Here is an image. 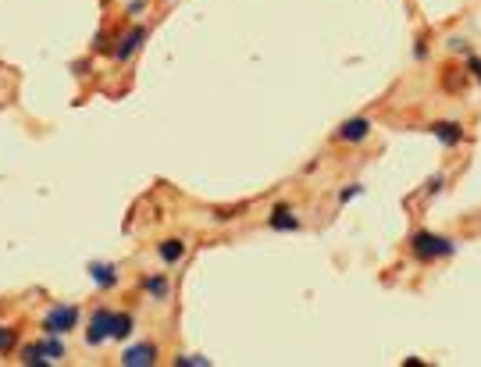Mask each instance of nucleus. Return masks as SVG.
Instances as JSON below:
<instances>
[{"label":"nucleus","instance_id":"17","mask_svg":"<svg viewBox=\"0 0 481 367\" xmlns=\"http://www.w3.org/2000/svg\"><path fill=\"white\" fill-rule=\"evenodd\" d=\"M467 68H470V72L477 75V82H481V58H470V61H467Z\"/></svg>","mask_w":481,"mask_h":367},{"label":"nucleus","instance_id":"13","mask_svg":"<svg viewBox=\"0 0 481 367\" xmlns=\"http://www.w3.org/2000/svg\"><path fill=\"white\" fill-rule=\"evenodd\" d=\"M22 363H29V367H36V363H46V353H43V346H25V349H22Z\"/></svg>","mask_w":481,"mask_h":367},{"label":"nucleus","instance_id":"7","mask_svg":"<svg viewBox=\"0 0 481 367\" xmlns=\"http://www.w3.org/2000/svg\"><path fill=\"white\" fill-rule=\"evenodd\" d=\"M271 228H278V232H296V228H300V218H293L289 207H278V211L271 214Z\"/></svg>","mask_w":481,"mask_h":367},{"label":"nucleus","instance_id":"6","mask_svg":"<svg viewBox=\"0 0 481 367\" xmlns=\"http://www.w3.org/2000/svg\"><path fill=\"white\" fill-rule=\"evenodd\" d=\"M367 132H371V122H367V118H349V122L339 129V139H342V143H360V139H367Z\"/></svg>","mask_w":481,"mask_h":367},{"label":"nucleus","instance_id":"2","mask_svg":"<svg viewBox=\"0 0 481 367\" xmlns=\"http://www.w3.org/2000/svg\"><path fill=\"white\" fill-rule=\"evenodd\" d=\"M79 325V310L75 307H53L46 318H43V332L46 335H65Z\"/></svg>","mask_w":481,"mask_h":367},{"label":"nucleus","instance_id":"10","mask_svg":"<svg viewBox=\"0 0 481 367\" xmlns=\"http://www.w3.org/2000/svg\"><path fill=\"white\" fill-rule=\"evenodd\" d=\"M182 253H186V243H179V239L160 243V257H165L168 264H175V260H182Z\"/></svg>","mask_w":481,"mask_h":367},{"label":"nucleus","instance_id":"5","mask_svg":"<svg viewBox=\"0 0 481 367\" xmlns=\"http://www.w3.org/2000/svg\"><path fill=\"white\" fill-rule=\"evenodd\" d=\"M143 39H146V29H143V25H136L132 32H125V36L118 39V46H115V58H118V61H129V58L136 54V50H139V43H143Z\"/></svg>","mask_w":481,"mask_h":367},{"label":"nucleus","instance_id":"14","mask_svg":"<svg viewBox=\"0 0 481 367\" xmlns=\"http://www.w3.org/2000/svg\"><path fill=\"white\" fill-rule=\"evenodd\" d=\"M15 339H18V332H15V328H4V325H0V353L15 349Z\"/></svg>","mask_w":481,"mask_h":367},{"label":"nucleus","instance_id":"12","mask_svg":"<svg viewBox=\"0 0 481 367\" xmlns=\"http://www.w3.org/2000/svg\"><path fill=\"white\" fill-rule=\"evenodd\" d=\"M143 289H146L150 296H157V300H160V296H168V278H160V275H150V278L143 282Z\"/></svg>","mask_w":481,"mask_h":367},{"label":"nucleus","instance_id":"8","mask_svg":"<svg viewBox=\"0 0 481 367\" xmlns=\"http://www.w3.org/2000/svg\"><path fill=\"white\" fill-rule=\"evenodd\" d=\"M432 132H435V136H439L442 143H449V146L463 139V129H460L456 122H439V125H432Z\"/></svg>","mask_w":481,"mask_h":367},{"label":"nucleus","instance_id":"3","mask_svg":"<svg viewBox=\"0 0 481 367\" xmlns=\"http://www.w3.org/2000/svg\"><path fill=\"white\" fill-rule=\"evenodd\" d=\"M111 321H115L111 310H96L93 321H89V332H86V342H89V346L107 342V339H111Z\"/></svg>","mask_w":481,"mask_h":367},{"label":"nucleus","instance_id":"9","mask_svg":"<svg viewBox=\"0 0 481 367\" xmlns=\"http://www.w3.org/2000/svg\"><path fill=\"white\" fill-rule=\"evenodd\" d=\"M89 275H93V282H96L100 289H111V285L118 282V275H115V268H111V264H93V268H89Z\"/></svg>","mask_w":481,"mask_h":367},{"label":"nucleus","instance_id":"16","mask_svg":"<svg viewBox=\"0 0 481 367\" xmlns=\"http://www.w3.org/2000/svg\"><path fill=\"white\" fill-rule=\"evenodd\" d=\"M353 196H360V186H349V189H342V196H339V200H342V203H349Z\"/></svg>","mask_w":481,"mask_h":367},{"label":"nucleus","instance_id":"11","mask_svg":"<svg viewBox=\"0 0 481 367\" xmlns=\"http://www.w3.org/2000/svg\"><path fill=\"white\" fill-rule=\"evenodd\" d=\"M132 332V318L129 314H115V321H111V339H125Z\"/></svg>","mask_w":481,"mask_h":367},{"label":"nucleus","instance_id":"15","mask_svg":"<svg viewBox=\"0 0 481 367\" xmlns=\"http://www.w3.org/2000/svg\"><path fill=\"white\" fill-rule=\"evenodd\" d=\"M43 353H46V360H61V356H65V346H61L58 339H46V342H43Z\"/></svg>","mask_w":481,"mask_h":367},{"label":"nucleus","instance_id":"1","mask_svg":"<svg viewBox=\"0 0 481 367\" xmlns=\"http://www.w3.org/2000/svg\"><path fill=\"white\" fill-rule=\"evenodd\" d=\"M410 250H413V257H421V260H439V257H449V253H453V243L442 239V236H432V232H417V236L410 239Z\"/></svg>","mask_w":481,"mask_h":367},{"label":"nucleus","instance_id":"4","mask_svg":"<svg viewBox=\"0 0 481 367\" xmlns=\"http://www.w3.org/2000/svg\"><path fill=\"white\" fill-rule=\"evenodd\" d=\"M153 360H157V346H150V342L129 346V349L122 353V363H125V367H150Z\"/></svg>","mask_w":481,"mask_h":367}]
</instances>
